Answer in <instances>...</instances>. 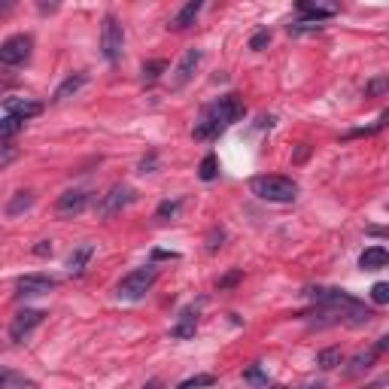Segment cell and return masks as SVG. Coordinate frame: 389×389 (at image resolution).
I'll return each mask as SVG.
<instances>
[{
  "label": "cell",
  "mask_w": 389,
  "mask_h": 389,
  "mask_svg": "<svg viewBox=\"0 0 389 389\" xmlns=\"http://www.w3.org/2000/svg\"><path fill=\"white\" fill-rule=\"evenodd\" d=\"M244 113H246L244 101H240L238 94H225V98L213 101V104L201 113V119L195 122L192 137H195V140H213V137H219L225 128H229V125L244 119Z\"/></svg>",
  "instance_id": "cell-1"
},
{
  "label": "cell",
  "mask_w": 389,
  "mask_h": 389,
  "mask_svg": "<svg viewBox=\"0 0 389 389\" xmlns=\"http://www.w3.org/2000/svg\"><path fill=\"white\" fill-rule=\"evenodd\" d=\"M249 192L271 204H292L298 198V182L289 177H277V174H262V177L249 180Z\"/></svg>",
  "instance_id": "cell-2"
},
{
  "label": "cell",
  "mask_w": 389,
  "mask_h": 389,
  "mask_svg": "<svg viewBox=\"0 0 389 389\" xmlns=\"http://www.w3.org/2000/svg\"><path fill=\"white\" fill-rule=\"evenodd\" d=\"M156 280H158L156 265L137 268V271H131L128 277H122V283H119V289H116V295H119L122 301H140L146 292L156 286Z\"/></svg>",
  "instance_id": "cell-3"
},
{
  "label": "cell",
  "mask_w": 389,
  "mask_h": 389,
  "mask_svg": "<svg viewBox=\"0 0 389 389\" xmlns=\"http://www.w3.org/2000/svg\"><path fill=\"white\" fill-rule=\"evenodd\" d=\"M122 49H125V31L119 25L116 16H107L104 19V28H101V52L109 64H119L122 58Z\"/></svg>",
  "instance_id": "cell-4"
},
{
  "label": "cell",
  "mask_w": 389,
  "mask_h": 389,
  "mask_svg": "<svg viewBox=\"0 0 389 389\" xmlns=\"http://www.w3.org/2000/svg\"><path fill=\"white\" fill-rule=\"evenodd\" d=\"M31 49H34V40L28 34H12L0 43V64L6 67H21V64L31 58Z\"/></svg>",
  "instance_id": "cell-5"
},
{
  "label": "cell",
  "mask_w": 389,
  "mask_h": 389,
  "mask_svg": "<svg viewBox=\"0 0 389 389\" xmlns=\"http://www.w3.org/2000/svg\"><path fill=\"white\" fill-rule=\"evenodd\" d=\"M134 201H137L134 189L125 186V182H119V186H113L104 198H101V216H116V213H122L125 207H131Z\"/></svg>",
  "instance_id": "cell-6"
},
{
  "label": "cell",
  "mask_w": 389,
  "mask_h": 389,
  "mask_svg": "<svg viewBox=\"0 0 389 389\" xmlns=\"http://www.w3.org/2000/svg\"><path fill=\"white\" fill-rule=\"evenodd\" d=\"M43 319H46V313H43V311H34V307H25V311H19L16 317H12V322H10V337H12V341H16V344H21L28 335L34 332L36 326H40Z\"/></svg>",
  "instance_id": "cell-7"
},
{
  "label": "cell",
  "mask_w": 389,
  "mask_h": 389,
  "mask_svg": "<svg viewBox=\"0 0 389 389\" xmlns=\"http://www.w3.org/2000/svg\"><path fill=\"white\" fill-rule=\"evenodd\" d=\"M85 207H89V192L85 189H67L61 198L55 201V213L61 219H70V216H79Z\"/></svg>",
  "instance_id": "cell-8"
},
{
  "label": "cell",
  "mask_w": 389,
  "mask_h": 389,
  "mask_svg": "<svg viewBox=\"0 0 389 389\" xmlns=\"http://www.w3.org/2000/svg\"><path fill=\"white\" fill-rule=\"evenodd\" d=\"M55 289V280L46 274H25L16 280V298H31V295H46Z\"/></svg>",
  "instance_id": "cell-9"
},
{
  "label": "cell",
  "mask_w": 389,
  "mask_h": 389,
  "mask_svg": "<svg viewBox=\"0 0 389 389\" xmlns=\"http://www.w3.org/2000/svg\"><path fill=\"white\" fill-rule=\"evenodd\" d=\"M43 113V104L40 101H28V98H6L3 101V116H10V119H19L25 125L28 119H34V116Z\"/></svg>",
  "instance_id": "cell-10"
},
{
  "label": "cell",
  "mask_w": 389,
  "mask_h": 389,
  "mask_svg": "<svg viewBox=\"0 0 389 389\" xmlns=\"http://www.w3.org/2000/svg\"><path fill=\"white\" fill-rule=\"evenodd\" d=\"M201 58H204L201 49H189V52L180 58L177 70H174V76H171V89H182V85H186L189 79L195 76V70H198V64H201Z\"/></svg>",
  "instance_id": "cell-11"
},
{
  "label": "cell",
  "mask_w": 389,
  "mask_h": 389,
  "mask_svg": "<svg viewBox=\"0 0 389 389\" xmlns=\"http://www.w3.org/2000/svg\"><path fill=\"white\" fill-rule=\"evenodd\" d=\"M298 12L304 16L307 21H326V19H332V16H337V6L335 3H311V0H301L298 3Z\"/></svg>",
  "instance_id": "cell-12"
},
{
  "label": "cell",
  "mask_w": 389,
  "mask_h": 389,
  "mask_svg": "<svg viewBox=\"0 0 389 389\" xmlns=\"http://www.w3.org/2000/svg\"><path fill=\"white\" fill-rule=\"evenodd\" d=\"M201 10H204L201 0H189V3L177 12V16L171 19V25H167V28H174V31H186L189 25H195V19L201 16Z\"/></svg>",
  "instance_id": "cell-13"
},
{
  "label": "cell",
  "mask_w": 389,
  "mask_h": 389,
  "mask_svg": "<svg viewBox=\"0 0 389 389\" xmlns=\"http://www.w3.org/2000/svg\"><path fill=\"white\" fill-rule=\"evenodd\" d=\"M386 265H389V249H383V246H368L359 255V268L362 271H380Z\"/></svg>",
  "instance_id": "cell-14"
},
{
  "label": "cell",
  "mask_w": 389,
  "mask_h": 389,
  "mask_svg": "<svg viewBox=\"0 0 389 389\" xmlns=\"http://www.w3.org/2000/svg\"><path fill=\"white\" fill-rule=\"evenodd\" d=\"M92 255H94V246L92 244H83V246L73 249V255H70V262H67L70 277H83L85 268H89V262H92Z\"/></svg>",
  "instance_id": "cell-15"
},
{
  "label": "cell",
  "mask_w": 389,
  "mask_h": 389,
  "mask_svg": "<svg viewBox=\"0 0 389 389\" xmlns=\"http://www.w3.org/2000/svg\"><path fill=\"white\" fill-rule=\"evenodd\" d=\"M85 79H89V76H85V73H70V76L64 79V83H61V85H58V89H55L52 101H55V104H61V101L73 98V94H76V92H79V89H83V85H85Z\"/></svg>",
  "instance_id": "cell-16"
},
{
  "label": "cell",
  "mask_w": 389,
  "mask_h": 389,
  "mask_svg": "<svg viewBox=\"0 0 389 389\" xmlns=\"http://www.w3.org/2000/svg\"><path fill=\"white\" fill-rule=\"evenodd\" d=\"M34 207V192H16L10 198V204H6V219H16V216H21L25 210H31Z\"/></svg>",
  "instance_id": "cell-17"
},
{
  "label": "cell",
  "mask_w": 389,
  "mask_h": 389,
  "mask_svg": "<svg viewBox=\"0 0 389 389\" xmlns=\"http://www.w3.org/2000/svg\"><path fill=\"white\" fill-rule=\"evenodd\" d=\"M377 347H371V350H365V353H359L353 356V362L347 365V377H356V374H362V371H368L374 362H377Z\"/></svg>",
  "instance_id": "cell-18"
},
{
  "label": "cell",
  "mask_w": 389,
  "mask_h": 389,
  "mask_svg": "<svg viewBox=\"0 0 389 389\" xmlns=\"http://www.w3.org/2000/svg\"><path fill=\"white\" fill-rule=\"evenodd\" d=\"M341 362H344L341 347H326V350H319V353H317V365H319L322 371H332V368H337Z\"/></svg>",
  "instance_id": "cell-19"
},
{
  "label": "cell",
  "mask_w": 389,
  "mask_h": 389,
  "mask_svg": "<svg viewBox=\"0 0 389 389\" xmlns=\"http://www.w3.org/2000/svg\"><path fill=\"white\" fill-rule=\"evenodd\" d=\"M195 326H198V317H192V311H182L180 313V322L174 326V337H192L195 335Z\"/></svg>",
  "instance_id": "cell-20"
},
{
  "label": "cell",
  "mask_w": 389,
  "mask_h": 389,
  "mask_svg": "<svg viewBox=\"0 0 389 389\" xmlns=\"http://www.w3.org/2000/svg\"><path fill=\"white\" fill-rule=\"evenodd\" d=\"M389 94V76H374L365 83V98H383Z\"/></svg>",
  "instance_id": "cell-21"
},
{
  "label": "cell",
  "mask_w": 389,
  "mask_h": 389,
  "mask_svg": "<svg viewBox=\"0 0 389 389\" xmlns=\"http://www.w3.org/2000/svg\"><path fill=\"white\" fill-rule=\"evenodd\" d=\"M383 125H389V113H383V116H380V119H377V122H374V125H368V128H359V131H350V134H347V137H344V140H356V137H371V134H377V131H380V128H383Z\"/></svg>",
  "instance_id": "cell-22"
},
{
  "label": "cell",
  "mask_w": 389,
  "mask_h": 389,
  "mask_svg": "<svg viewBox=\"0 0 389 389\" xmlns=\"http://www.w3.org/2000/svg\"><path fill=\"white\" fill-rule=\"evenodd\" d=\"M216 174H219V158L207 156L201 161V167H198V177H201L204 182H210V180H216Z\"/></svg>",
  "instance_id": "cell-23"
},
{
  "label": "cell",
  "mask_w": 389,
  "mask_h": 389,
  "mask_svg": "<svg viewBox=\"0 0 389 389\" xmlns=\"http://www.w3.org/2000/svg\"><path fill=\"white\" fill-rule=\"evenodd\" d=\"M165 70H167V61H165V58H158V61H146V64H143V79H146V83H156V79H158Z\"/></svg>",
  "instance_id": "cell-24"
},
{
  "label": "cell",
  "mask_w": 389,
  "mask_h": 389,
  "mask_svg": "<svg viewBox=\"0 0 389 389\" xmlns=\"http://www.w3.org/2000/svg\"><path fill=\"white\" fill-rule=\"evenodd\" d=\"M216 383V377L213 374H198V377H189V380H182V383L177 389H207Z\"/></svg>",
  "instance_id": "cell-25"
},
{
  "label": "cell",
  "mask_w": 389,
  "mask_h": 389,
  "mask_svg": "<svg viewBox=\"0 0 389 389\" xmlns=\"http://www.w3.org/2000/svg\"><path fill=\"white\" fill-rule=\"evenodd\" d=\"M180 207H182L180 198H174V201H161L158 210H156V219H174L180 213Z\"/></svg>",
  "instance_id": "cell-26"
},
{
  "label": "cell",
  "mask_w": 389,
  "mask_h": 389,
  "mask_svg": "<svg viewBox=\"0 0 389 389\" xmlns=\"http://www.w3.org/2000/svg\"><path fill=\"white\" fill-rule=\"evenodd\" d=\"M3 389H34V383L19 377L16 371H3Z\"/></svg>",
  "instance_id": "cell-27"
},
{
  "label": "cell",
  "mask_w": 389,
  "mask_h": 389,
  "mask_svg": "<svg viewBox=\"0 0 389 389\" xmlns=\"http://www.w3.org/2000/svg\"><path fill=\"white\" fill-rule=\"evenodd\" d=\"M268 43H271V31H268V28H262V31L253 34V40H249V49H253V52H262Z\"/></svg>",
  "instance_id": "cell-28"
},
{
  "label": "cell",
  "mask_w": 389,
  "mask_h": 389,
  "mask_svg": "<svg viewBox=\"0 0 389 389\" xmlns=\"http://www.w3.org/2000/svg\"><path fill=\"white\" fill-rule=\"evenodd\" d=\"M371 301L374 304H389V283H374L371 286Z\"/></svg>",
  "instance_id": "cell-29"
},
{
  "label": "cell",
  "mask_w": 389,
  "mask_h": 389,
  "mask_svg": "<svg viewBox=\"0 0 389 389\" xmlns=\"http://www.w3.org/2000/svg\"><path fill=\"white\" fill-rule=\"evenodd\" d=\"M244 377L249 380V383H255V386H268V377L259 371V365H253V368H246V374H244Z\"/></svg>",
  "instance_id": "cell-30"
},
{
  "label": "cell",
  "mask_w": 389,
  "mask_h": 389,
  "mask_svg": "<svg viewBox=\"0 0 389 389\" xmlns=\"http://www.w3.org/2000/svg\"><path fill=\"white\" fill-rule=\"evenodd\" d=\"M238 280H240V271H234V274H229L225 280H219V289H229V286H234Z\"/></svg>",
  "instance_id": "cell-31"
},
{
  "label": "cell",
  "mask_w": 389,
  "mask_h": 389,
  "mask_svg": "<svg viewBox=\"0 0 389 389\" xmlns=\"http://www.w3.org/2000/svg\"><path fill=\"white\" fill-rule=\"evenodd\" d=\"M36 255H52V244L49 240H40V246H34Z\"/></svg>",
  "instance_id": "cell-32"
},
{
  "label": "cell",
  "mask_w": 389,
  "mask_h": 389,
  "mask_svg": "<svg viewBox=\"0 0 389 389\" xmlns=\"http://www.w3.org/2000/svg\"><path fill=\"white\" fill-rule=\"evenodd\" d=\"M12 156H16V152H12V143H3V161H0V165H10V161H12Z\"/></svg>",
  "instance_id": "cell-33"
},
{
  "label": "cell",
  "mask_w": 389,
  "mask_h": 389,
  "mask_svg": "<svg viewBox=\"0 0 389 389\" xmlns=\"http://www.w3.org/2000/svg\"><path fill=\"white\" fill-rule=\"evenodd\" d=\"M377 353H389V335H386V337H380V344H377Z\"/></svg>",
  "instance_id": "cell-34"
},
{
  "label": "cell",
  "mask_w": 389,
  "mask_h": 389,
  "mask_svg": "<svg viewBox=\"0 0 389 389\" xmlns=\"http://www.w3.org/2000/svg\"><path fill=\"white\" fill-rule=\"evenodd\" d=\"M152 165H156V156H149V158H143V165H140V171L146 174V171H149V167H152Z\"/></svg>",
  "instance_id": "cell-35"
},
{
  "label": "cell",
  "mask_w": 389,
  "mask_h": 389,
  "mask_svg": "<svg viewBox=\"0 0 389 389\" xmlns=\"http://www.w3.org/2000/svg\"><path fill=\"white\" fill-rule=\"evenodd\" d=\"M152 255H156V259H177V253H161V249H156Z\"/></svg>",
  "instance_id": "cell-36"
},
{
  "label": "cell",
  "mask_w": 389,
  "mask_h": 389,
  "mask_svg": "<svg viewBox=\"0 0 389 389\" xmlns=\"http://www.w3.org/2000/svg\"><path fill=\"white\" fill-rule=\"evenodd\" d=\"M140 389H161V383H158V380H149V383L140 386Z\"/></svg>",
  "instance_id": "cell-37"
},
{
  "label": "cell",
  "mask_w": 389,
  "mask_h": 389,
  "mask_svg": "<svg viewBox=\"0 0 389 389\" xmlns=\"http://www.w3.org/2000/svg\"><path fill=\"white\" fill-rule=\"evenodd\" d=\"M298 389H322V383L317 380V383H304V386H298Z\"/></svg>",
  "instance_id": "cell-38"
},
{
  "label": "cell",
  "mask_w": 389,
  "mask_h": 389,
  "mask_svg": "<svg viewBox=\"0 0 389 389\" xmlns=\"http://www.w3.org/2000/svg\"><path fill=\"white\" fill-rule=\"evenodd\" d=\"M265 389H268V386H265ZM271 389H286V386H271Z\"/></svg>",
  "instance_id": "cell-39"
}]
</instances>
